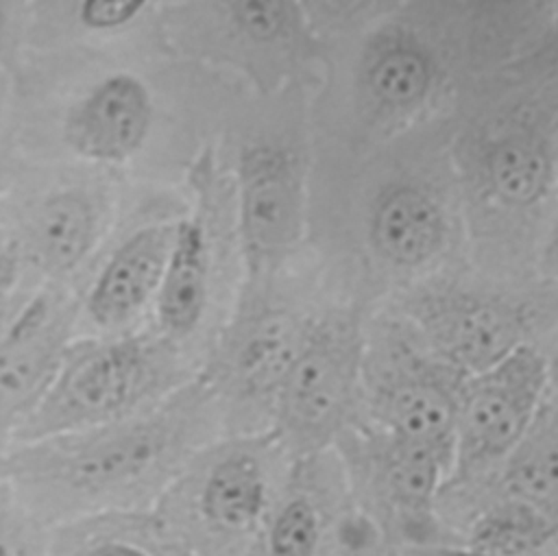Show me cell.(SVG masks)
<instances>
[{
  "mask_svg": "<svg viewBox=\"0 0 558 556\" xmlns=\"http://www.w3.org/2000/svg\"><path fill=\"white\" fill-rule=\"evenodd\" d=\"M194 399L181 392L109 425L24 443L4 456V482L50 530L153 510L192 445Z\"/></svg>",
  "mask_w": 558,
  "mask_h": 556,
  "instance_id": "obj_1",
  "label": "cell"
},
{
  "mask_svg": "<svg viewBox=\"0 0 558 556\" xmlns=\"http://www.w3.org/2000/svg\"><path fill=\"white\" fill-rule=\"evenodd\" d=\"M366 85L381 105L405 109L418 102L432 85L429 57L412 39L395 37L371 55Z\"/></svg>",
  "mask_w": 558,
  "mask_h": 556,
  "instance_id": "obj_17",
  "label": "cell"
},
{
  "mask_svg": "<svg viewBox=\"0 0 558 556\" xmlns=\"http://www.w3.org/2000/svg\"><path fill=\"white\" fill-rule=\"evenodd\" d=\"M551 174L547 150L530 137H506L486 153V177L490 190L510 205L538 201Z\"/></svg>",
  "mask_w": 558,
  "mask_h": 556,
  "instance_id": "obj_18",
  "label": "cell"
},
{
  "mask_svg": "<svg viewBox=\"0 0 558 556\" xmlns=\"http://www.w3.org/2000/svg\"><path fill=\"white\" fill-rule=\"evenodd\" d=\"M0 556H52L50 528L17 499L4 480L0 482Z\"/></svg>",
  "mask_w": 558,
  "mask_h": 556,
  "instance_id": "obj_22",
  "label": "cell"
},
{
  "mask_svg": "<svg viewBox=\"0 0 558 556\" xmlns=\"http://www.w3.org/2000/svg\"><path fill=\"white\" fill-rule=\"evenodd\" d=\"M262 495L257 460L242 451L227 454L194 486V517L216 532H240L255 521Z\"/></svg>",
  "mask_w": 558,
  "mask_h": 556,
  "instance_id": "obj_14",
  "label": "cell"
},
{
  "mask_svg": "<svg viewBox=\"0 0 558 556\" xmlns=\"http://www.w3.org/2000/svg\"><path fill=\"white\" fill-rule=\"evenodd\" d=\"M96 229L89 198L78 190H65L48 198L35 214L31 249L37 264L48 273L74 268L87 253Z\"/></svg>",
  "mask_w": 558,
  "mask_h": 556,
  "instance_id": "obj_16",
  "label": "cell"
},
{
  "mask_svg": "<svg viewBox=\"0 0 558 556\" xmlns=\"http://www.w3.org/2000/svg\"><path fill=\"white\" fill-rule=\"evenodd\" d=\"M554 373H556V377H558V355H556V360H554Z\"/></svg>",
  "mask_w": 558,
  "mask_h": 556,
  "instance_id": "obj_28",
  "label": "cell"
},
{
  "mask_svg": "<svg viewBox=\"0 0 558 556\" xmlns=\"http://www.w3.org/2000/svg\"><path fill=\"white\" fill-rule=\"evenodd\" d=\"M303 338L305 329H299L290 318L257 316L238 334L225 366L235 384L248 392L279 390Z\"/></svg>",
  "mask_w": 558,
  "mask_h": 556,
  "instance_id": "obj_15",
  "label": "cell"
},
{
  "mask_svg": "<svg viewBox=\"0 0 558 556\" xmlns=\"http://www.w3.org/2000/svg\"><path fill=\"white\" fill-rule=\"evenodd\" d=\"M508 486L534 508L558 506V432L538 434L512 458Z\"/></svg>",
  "mask_w": 558,
  "mask_h": 556,
  "instance_id": "obj_21",
  "label": "cell"
},
{
  "mask_svg": "<svg viewBox=\"0 0 558 556\" xmlns=\"http://www.w3.org/2000/svg\"><path fill=\"white\" fill-rule=\"evenodd\" d=\"M360 331L349 318L307 329L279 386V421L299 451H312L340 427L360 366Z\"/></svg>",
  "mask_w": 558,
  "mask_h": 556,
  "instance_id": "obj_3",
  "label": "cell"
},
{
  "mask_svg": "<svg viewBox=\"0 0 558 556\" xmlns=\"http://www.w3.org/2000/svg\"><path fill=\"white\" fill-rule=\"evenodd\" d=\"M545 377L543 355L521 345L493 368L460 384L456 436L462 469L484 464L519 443L532 421Z\"/></svg>",
  "mask_w": 558,
  "mask_h": 556,
  "instance_id": "obj_4",
  "label": "cell"
},
{
  "mask_svg": "<svg viewBox=\"0 0 558 556\" xmlns=\"http://www.w3.org/2000/svg\"><path fill=\"white\" fill-rule=\"evenodd\" d=\"M445 235L438 205L418 188L399 185L386 192L371 218V240L390 262L414 266L432 257Z\"/></svg>",
  "mask_w": 558,
  "mask_h": 556,
  "instance_id": "obj_13",
  "label": "cell"
},
{
  "mask_svg": "<svg viewBox=\"0 0 558 556\" xmlns=\"http://www.w3.org/2000/svg\"><path fill=\"white\" fill-rule=\"evenodd\" d=\"M412 314L445 362L473 375L508 358L525 331L517 307L460 292H427L414 301Z\"/></svg>",
  "mask_w": 558,
  "mask_h": 556,
  "instance_id": "obj_7",
  "label": "cell"
},
{
  "mask_svg": "<svg viewBox=\"0 0 558 556\" xmlns=\"http://www.w3.org/2000/svg\"><path fill=\"white\" fill-rule=\"evenodd\" d=\"M412 556H484V554H453V552H421Z\"/></svg>",
  "mask_w": 558,
  "mask_h": 556,
  "instance_id": "obj_26",
  "label": "cell"
},
{
  "mask_svg": "<svg viewBox=\"0 0 558 556\" xmlns=\"http://www.w3.org/2000/svg\"><path fill=\"white\" fill-rule=\"evenodd\" d=\"M153 105L144 83L129 74H116L72 109L63 135L81 157L124 161L144 144Z\"/></svg>",
  "mask_w": 558,
  "mask_h": 556,
  "instance_id": "obj_8",
  "label": "cell"
},
{
  "mask_svg": "<svg viewBox=\"0 0 558 556\" xmlns=\"http://www.w3.org/2000/svg\"><path fill=\"white\" fill-rule=\"evenodd\" d=\"M460 371L453 366H416L379 388L381 416L395 438L434 447L449 456L456 440Z\"/></svg>",
  "mask_w": 558,
  "mask_h": 556,
  "instance_id": "obj_9",
  "label": "cell"
},
{
  "mask_svg": "<svg viewBox=\"0 0 558 556\" xmlns=\"http://www.w3.org/2000/svg\"><path fill=\"white\" fill-rule=\"evenodd\" d=\"M316 543V517L307 501H290L275 519L270 556H312Z\"/></svg>",
  "mask_w": 558,
  "mask_h": 556,
  "instance_id": "obj_23",
  "label": "cell"
},
{
  "mask_svg": "<svg viewBox=\"0 0 558 556\" xmlns=\"http://www.w3.org/2000/svg\"><path fill=\"white\" fill-rule=\"evenodd\" d=\"M74 316L70 294L50 286L0 334V436L15 434L48 392L70 349Z\"/></svg>",
  "mask_w": 558,
  "mask_h": 556,
  "instance_id": "obj_5",
  "label": "cell"
},
{
  "mask_svg": "<svg viewBox=\"0 0 558 556\" xmlns=\"http://www.w3.org/2000/svg\"><path fill=\"white\" fill-rule=\"evenodd\" d=\"M9 279H11V253L0 235V299L9 286Z\"/></svg>",
  "mask_w": 558,
  "mask_h": 556,
  "instance_id": "obj_25",
  "label": "cell"
},
{
  "mask_svg": "<svg viewBox=\"0 0 558 556\" xmlns=\"http://www.w3.org/2000/svg\"><path fill=\"white\" fill-rule=\"evenodd\" d=\"M303 172L281 146H251L240 159V229L248 262L264 268L299 242L303 231Z\"/></svg>",
  "mask_w": 558,
  "mask_h": 556,
  "instance_id": "obj_6",
  "label": "cell"
},
{
  "mask_svg": "<svg viewBox=\"0 0 558 556\" xmlns=\"http://www.w3.org/2000/svg\"><path fill=\"white\" fill-rule=\"evenodd\" d=\"M4 480V458L0 456V482Z\"/></svg>",
  "mask_w": 558,
  "mask_h": 556,
  "instance_id": "obj_27",
  "label": "cell"
},
{
  "mask_svg": "<svg viewBox=\"0 0 558 556\" xmlns=\"http://www.w3.org/2000/svg\"><path fill=\"white\" fill-rule=\"evenodd\" d=\"M172 240V229L146 227L122 242L87 297V310L98 325L113 327L129 321L159 290Z\"/></svg>",
  "mask_w": 558,
  "mask_h": 556,
  "instance_id": "obj_10",
  "label": "cell"
},
{
  "mask_svg": "<svg viewBox=\"0 0 558 556\" xmlns=\"http://www.w3.org/2000/svg\"><path fill=\"white\" fill-rule=\"evenodd\" d=\"M556 257H558V244H556Z\"/></svg>",
  "mask_w": 558,
  "mask_h": 556,
  "instance_id": "obj_29",
  "label": "cell"
},
{
  "mask_svg": "<svg viewBox=\"0 0 558 556\" xmlns=\"http://www.w3.org/2000/svg\"><path fill=\"white\" fill-rule=\"evenodd\" d=\"M174 377L163 338L78 345L65 351L48 392L13 436L24 445L135 416L157 406Z\"/></svg>",
  "mask_w": 558,
  "mask_h": 556,
  "instance_id": "obj_2",
  "label": "cell"
},
{
  "mask_svg": "<svg viewBox=\"0 0 558 556\" xmlns=\"http://www.w3.org/2000/svg\"><path fill=\"white\" fill-rule=\"evenodd\" d=\"M144 9L137 0H89L81 4V20L89 28H116Z\"/></svg>",
  "mask_w": 558,
  "mask_h": 556,
  "instance_id": "obj_24",
  "label": "cell"
},
{
  "mask_svg": "<svg viewBox=\"0 0 558 556\" xmlns=\"http://www.w3.org/2000/svg\"><path fill=\"white\" fill-rule=\"evenodd\" d=\"M445 462L447 454L392 436V445L388 447L384 462L386 484L392 497L405 506L427 504L434 493L438 471Z\"/></svg>",
  "mask_w": 558,
  "mask_h": 556,
  "instance_id": "obj_20",
  "label": "cell"
},
{
  "mask_svg": "<svg viewBox=\"0 0 558 556\" xmlns=\"http://www.w3.org/2000/svg\"><path fill=\"white\" fill-rule=\"evenodd\" d=\"M551 534V525L538 508L517 501L488 512L473 532L477 554L519 556L538 547Z\"/></svg>",
  "mask_w": 558,
  "mask_h": 556,
  "instance_id": "obj_19",
  "label": "cell"
},
{
  "mask_svg": "<svg viewBox=\"0 0 558 556\" xmlns=\"http://www.w3.org/2000/svg\"><path fill=\"white\" fill-rule=\"evenodd\" d=\"M52 556H190L153 510L102 512L50 530Z\"/></svg>",
  "mask_w": 558,
  "mask_h": 556,
  "instance_id": "obj_11",
  "label": "cell"
},
{
  "mask_svg": "<svg viewBox=\"0 0 558 556\" xmlns=\"http://www.w3.org/2000/svg\"><path fill=\"white\" fill-rule=\"evenodd\" d=\"M209 242L201 216L183 220L157 290L159 325L168 336H183L198 323L207 301Z\"/></svg>",
  "mask_w": 558,
  "mask_h": 556,
  "instance_id": "obj_12",
  "label": "cell"
}]
</instances>
